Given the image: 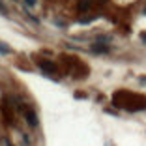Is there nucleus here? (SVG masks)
I'll list each match as a JSON object with an SVG mask.
<instances>
[{"instance_id":"nucleus-5","label":"nucleus","mask_w":146,"mask_h":146,"mask_svg":"<svg viewBox=\"0 0 146 146\" xmlns=\"http://www.w3.org/2000/svg\"><path fill=\"white\" fill-rule=\"evenodd\" d=\"M142 41H144V43H146V34H144V36H142Z\"/></svg>"},{"instance_id":"nucleus-2","label":"nucleus","mask_w":146,"mask_h":146,"mask_svg":"<svg viewBox=\"0 0 146 146\" xmlns=\"http://www.w3.org/2000/svg\"><path fill=\"white\" fill-rule=\"evenodd\" d=\"M26 122H28L32 127H36V125H38V116H36L34 111H26Z\"/></svg>"},{"instance_id":"nucleus-1","label":"nucleus","mask_w":146,"mask_h":146,"mask_svg":"<svg viewBox=\"0 0 146 146\" xmlns=\"http://www.w3.org/2000/svg\"><path fill=\"white\" fill-rule=\"evenodd\" d=\"M39 68H41L43 71H47V73H54L56 71V66L52 64V62H49V60H39Z\"/></svg>"},{"instance_id":"nucleus-3","label":"nucleus","mask_w":146,"mask_h":146,"mask_svg":"<svg viewBox=\"0 0 146 146\" xmlns=\"http://www.w3.org/2000/svg\"><path fill=\"white\" fill-rule=\"evenodd\" d=\"M0 52H2V54H8V52H9V49H6L4 45H2V43H0Z\"/></svg>"},{"instance_id":"nucleus-4","label":"nucleus","mask_w":146,"mask_h":146,"mask_svg":"<svg viewBox=\"0 0 146 146\" xmlns=\"http://www.w3.org/2000/svg\"><path fill=\"white\" fill-rule=\"evenodd\" d=\"M26 4H28V6H34V4H36V0H26Z\"/></svg>"}]
</instances>
